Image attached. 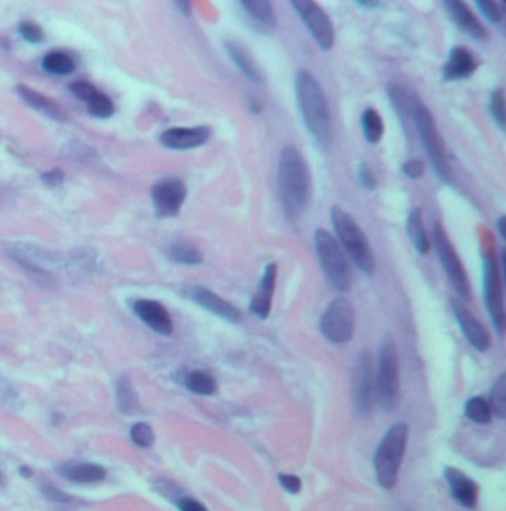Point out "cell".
Wrapping results in <instances>:
<instances>
[{
    "instance_id": "1",
    "label": "cell",
    "mask_w": 506,
    "mask_h": 511,
    "mask_svg": "<svg viewBox=\"0 0 506 511\" xmlns=\"http://www.w3.org/2000/svg\"><path fill=\"white\" fill-rule=\"evenodd\" d=\"M278 189L285 217L296 222L309 204L311 176L305 159L293 146L284 147L279 155Z\"/></svg>"
},
{
    "instance_id": "2",
    "label": "cell",
    "mask_w": 506,
    "mask_h": 511,
    "mask_svg": "<svg viewBox=\"0 0 506 511\" xmlns=\"http://www.w3.org/2000/svg\"><path fill=\"white\" fill-rule=\"evenodd\" d=\"M297 104L303 122L311 136L323 146L333 141V121L325 92L319 80L308 70H300L296 76Z\"/></svg>"
},
{
    "instance_id": "3",
    "label": "cell",
    "mask_w": 506,
    "mask_h": 511,
    "mask_svg": "<svg viewBox=\"0 0 506 511\" xmlns=\"http://www.w3.org/2000/svg\"><path fill=\"white\" fill-rule=\"evenodd\" d=\"M410 125H413L416 136L421 147L425 149V154L431 162L435 174L440 177L443 183L453 185L454 174H453L448 152L446 149V143L440 134V131L436 128L432 113L420 98L414 103Z\"/></svg>"
},
{
    "instance_id": "4",
    "label": "cell",
    "mask_w": 506,
    "mask_h": 511,
    "mask_svg": "<svg viewBox=\"0 0 506 511\" xmlns=\"http://www.w3.org/2000/svg\"><path fill=\"white\" fill-rule=\"evenodd\" d=\"M331 222L337 235V242H340L348 257L352 260L362 274L371 275L376 267L373 250L370 241L361 226L357 223L350 214L340 205H333Z\"/></svg>"
},
{
    "instance_id": "5",
    "label": "cell",
    "mask_w": 506,
    "mask_h": 511,
    "mask_svg": "<svg viewBox=\"0 0 506 511\" xmlns=\"http://www.w3.org/2000/svg\"><path fill=\"white\" fill-rule=\"evenodd\" d=\"M409 426L404 422L392 425L380 440L375 453V473L379 485L391 490L395 488L399 468L406 453Z\"/></svg>"
},
{
    "instance_id": "6",
    "label": "cell",
    "mask_w": 506,
    "mask_h": 511,
    "mask_svg": "<svg viewBox=\"0 0 506 511\" xmlns=\"http://www.w3.org/2000/svg\"><path fill=\"white\" fill-rule=\"evenodd\" d=\"M313 242L327 283L335 291L349 290L352 284V271L340 244L324 229L315 230Z\"/></svg>"
},
{
    "instance_id": "7",
    "label": "cell",
    "mask_w": 506,
    "mask_h": 511,
    "mask_svg": "<svg viewBox=\"0 0 506 511\" xmlns=\"http://www.w3.org/2000/svg\"><path fill=\"white\" fill-rule=\"evenodd\" d=\"M376 399L384 410H391L399 400V358L397 345L391 336H384L379 346L377 369L375 372Z\"/></svg>"
},
{
    "instance_id": "8",
    "label": "cell",
    "mask_w": 506,
    "mask_h": 511,
    "mask_svg": "<svg viewBox=\"0 0 506 511\" xmlns=\"http://www.w3.org/2000/svg\"><path fill=\"white\" fill-rule=\"evenodd\" d=\"M434 244L438 259L441 262V267L448 278V281L459 296L458 299H461L462 302H468L470 299V284L468 274L463 268L461 257L458 256L456 250H454L444 226L440 222L434 223Z\"/></svg>"
},
{
    "instance_id": "9",
    "label": "cell",
    "mask_w": 506,
    "mask_h": 511,
    "mask_svg": "<svg viewBox=\"0 0 506 511\" xmlns=\"http://www.w3.org/2000/svg\"><path fill=\"white\" fill-rule=\"evenodd\" d=\"M321 333L333 343H348L355 333V308L348 298L334 299L319 321Z\"/></svg>"
},
{
    "instance_id": "10",
    "label": "cell",
    "mask_w": 506,
    "mask_h": 511,
    "mask_svg": "<svg viewBox=\"0 0 506 511\" xmlns=\"http://www.w3.org/2000/svg\"><path fill=\"white\" fill-rule=\"evenodd\" d=\"M484 301L495 330L499 336H502L505 332L502 272L496 256L492 252H485L484 254Z\"/></svg>"
},
{
    "instance_id": "11",
    "label": "cell",
    "mask_w": 506,
    "mask_h": 511,
    "mask_svg": "<svg viewBox=\"0 0 506 511\" xmlns=\"http://www.w3.org/2000/svg\"><path fill=\"white\" fill-rule=\"evenodd\" d=\"M291 6L308 27L318 46L323 51H330L334 45V27L325 11L312 0H293Z\"/></svg>"
},
{
    "instance_id": "12",
    "label": "cell",
    "mask_w": 506,
    "mask_h": 511,
    "mask_svg": "<svg viewBox=\"0 0 506 511\" xmlns=\"http://www.w3.org/2000/svg\"><path fill=\"white\" fill-rule=\"evenodd\" d=\"M352 395L357 410L362 415H367L373 409L376 400V385H375V365L373 357L368 351H362L353 367L352 376Z\"/></svg>"
},
{
    "instance_id": "13",
    "label": "cell",
    "mask_w": 506,
    "mask_h": 511,
    "mask_svg": "<svg viewBox=\"0 0 506 511\" xmlns=\"http://www.w3.org/2000/svg\"><path fill=\"white\" fill-rule=\"evenodd\" d=\"M188 188L181 178L166 177L151 189V200L159 217H174L184 204Z\"/></svg>"
},
{
    "instance_id": "14",
    "label": "cell",
    "mask_w": 506,
    "mask_h": 511,
    "mask_svg": "<svg viewBox=\"0 0 506 511\" xmlns=\"http://www.w3.org/2000/svg\"><path fill=\"white\" fill-rule=\"evenodd\" d=\"M450 308L453 311V316L456 318L462 333L465 335L466 340L472 348H475L478 353H485L492 345V338L487 328L480 323V320L472 314L468 306L458 298L450 299Z\"/></svg>"
},
{
    "instance_id": "15",
    "label": "cell",
    "mask_w": 506,
    "mask_h": 511,
    "mask_svg": "<svg viewBox=\"0 0 506 511\" xmlns=\"http://www.w3.org/2000/svg\"><path fill=\"white\" fill-rule=\"evenodd\" d=\"M211 137V128L205 125L199 127H177L162 133L161 144L173 151H189L205 144Z\"/></svg>"
},
{
    "instance_id": "16",
    "label": "cell",
    "mask_w": 506,
    "mask_h": 511,
    "mask_svg": "<svg viewBox=\"0 0 506 511\" xmlns=\"http://www.w3.org/2000/svg\"><path fill=\"white\" fill-rule=\"evenodd\" d=\"M189 296L196 305L229 323L238 324L242 320V316L238 308H235L232 303H229L227 301H225L223 298H220V296L215 294L207 287L195 286L190 289Z\"/></svg>"
},
{
    "instance_id": "17",
    "label": "cell",
    "mask_w": 506,
    "mask_h": 511,
    "mask_svg": "<svg viewBox=\"0 0 506 511\" xmlns=\"http://www.w3.org/2000/svg\"><path fill=\"white\" fill-rule=\"evenodd\" d=\"M443 5L448 12L451 21L456 24V27L463 31L466 36L478 42L488 39L487 28L481 24V21L466 4L459 2V0H444Z\"/></svg>"
},
{
    "instance_id": "18",
    "label": "cell",
    "mask_w": 506,
    "mask_h": 511,
    "mask_svg": "<svg viewBox=\"0 0 506 511\" xmlns=\"http://www.w3.org/2000/svg\"><path fill=\"white\" fill-rule=\"evenodd\" d=\"M276 276H278L276 263H269V265H266L264 268L260 284L249 302V312L260 320H266L269 316H271Z\"/></svg>"
},
{
    "instance_id": "19",
    "label": "cell",
    "mask_w": 506,
    "mask_h": 511,
    "mask_svg": "<svg viewBox=\"0 0 506 511\" xmlns=\"http://www.w3.org/2000/svg\"><path fill=\"white\" fill-rule=\"evenodd\" d=\"M132 309L136 316L154 332L162 336H170L173 333L171 316L162 303L150 299H140L134 302Z\"/></svg>"
},
{
    "instance_id": "20",
    "label": "cell",
    "mask_w": 506,
    "mask_h": 511,
    "mask_svg": "<svg viewBox=\"0 0 506 511\" xmlns=\"http://www.w3.org/2000/svg\"><path fill=\"white\" fill-rule=\"evenodd\" d=\"M478 69V61L465 46H453L447 61L443 65V79L446 82L468 79Z\"/></svg>"
},
{
    "instance_id": "21",
    "label": "cell",
    "mask_w": 506,
    "mask_h": 511,
    "mask_svg": "<svg viewBox=\"0 0 506 511\" xmlns=\"http://www.w3.org/2000/svg\"><path fill=\"white\" fill-rule=\"evenodd\" d=\"M444 479L448 485L451 497L465 508H474L478 501V486L463 471L447 467L444 470Z\"/></svg>"
},
{
    "instance_id": "22",
    "label": "cell",
    "mask_w": 506,
    "mask_h": 511,
    "mask_svg": "<svg viewBox=\"0 0 506 511\" xmlns=\"http://www.w3.org/2000/svg\"><path fill=\"white\" fill-rule=\"evenodd\" d=\"M223 45H225V49H226L229 58L232 60V63L239 69V72L248 80L254 82V84H263L264 82L263 72L259 68V64L254 60V57L249 54V51L245 46H242L241 43L235 42V41H226Z\"/></svg>"
},
{
    "instance_id": "23",
    "label": "cell",
    "mask_w": 506,
    "mask_h": 511,
    "mask_svg": "<svg viewBox=\"0 0 506 511\" xmlns=\"http://www.w3.org/2000/svg\"><path fill=\"white\" fill-rule=\"evenodd\" d=\"M239 8L260 31H272L276 28L278 20L271 2H264V0H239Z\"/></svg>"
},
{
    "instance_id": "24",
    "label": "cell",
    "mask_w": 506,
    "mask_h": 511,
    "mask_svg": "<svg viewBox=\"0 0 506 511\" xmlns=\"http://www.w3.org/2000/svg\"><path fill=\"white\" fill-rule=\"evenodd\" d=\"M16 91H18L20 97L23 98V100L35 110L46 114V117L53 118L55 121H65L67 119V114L64 112V109L54 100H50V98H48L46 95L31 90L26 85H20L18 88H16Z\"/></svg>"
},
{
    "instance_id": "25",
    "label": "cell",
    "mask_w": 506,
    "mask_h": 511,
    "mask_svg": "<svg viewBox=\"0 0 506 511\" xmlns=\"http://www.w3.org/2000/svg\"><path fill=\"white\" fill-rule=\"evenodd\" d=\"M60 471L67 480L75 483H97L104 480L106 477V470L103 467L88 463L65 464Z\"/></svg>"
},
{
    "instance_id": "26",
    "label": "cell",
    "mask_w": 506,
    "mask_h": 511,
    "mask_svg": "<svg viewBox=\"0 0 506 511\" xmlns=\"http://www.w3.org/2000/svg\"><path fill=\"white\" fill-rule=\"evenodd\" d=\"M406 230H407V235H409L410 241L416 247V250L420 254H426L431 249V241H429L428 234L425 230L424 213H421V208L416 207L409 213L407 222H406Z\"/></svg>"
},
{
    "instance_id": "27",
    "label": "cell",
    "mask_w": 506,
    "mask_h": 511,
    "mask_svg": "<svg viewBox=\"0 0 506 511\" xmlns=\"http://www.w3.org/2000/svg\"><path fill=\"white\" fill-rule=\"evenodd\" d=\"M116 395L117 406L125 415H137L140 412L139 395L134 388L131 379L128 376H122L116 384Z\"/></svg>"
},
{
    "instance_id": "28",
    "label": "cell",
    "mask_w": 506,
    "mask_h": 511,
    "mask_svg": "<svg viewBox=\"0 0 506 511\" xmlns=\"http://www.w3.org/2000/svg\"><path fill=\"white\" fill-rule=\"evenodd\" d=\"M361 129H362L364 139L368 143L376 144L382 140L383 133H384V125H383V119L380 117V113L376 109L367 107L361 113Z\"/></svg>"
},
{
    "instance_id": "29",
    "label": "cell",
    "mask_w": 506,
    "mask_h": 511,
    "mask_svg": "<svg viewBox=\"0 0 506 511\" xmlns=\"http://www.w3.org/2000/svg\"><path fill=\"white\" fill-rule=\"evenodd\" d=\"M168 257L176 263H181V265H200L204 262V256H202L198 247L184 241L171 244L170 250H168Z\"/></svg>"
},
{
    "instance_id": "30",
    "label": "cell",
    "mask_w": 506,
    "mask_h": 511,
    "mask_svg": "<svg viewBox=\"0 0 506 511\" xmlns=\"http://www.w3.org/2000/svg\"><path fill=\"white\" fill-rule=\"evenodd\" d=\"M184 385L195 394L212 395L217 391V381L214 376L204 370H193L184 379Z\"/></svg>"
},
{
    "instance_id": "31",
    "label": "cell",
    "mask_w": 506,
    "mask_h": 511,
    "mask_svg": "<svg viewBox=\"0 0 506 511\" xmlns=\"http://www.w3.org/2000/svg\"><path fill=\"white\" fill-rule=\"evenodd\" d=\"M42 68L50 75L65 76L75 70V61L64 53H49L42 60Z\"/></svg>"
},
{
    "instance_id": "32",
    "label": "cell",
    "mask_w": 506,
    "mask_h": 511,
    "mask_svg": "<svg viewBox=\"0 0 506 511\" xmlns=\"http://www.w3.org/2000/svg\"><path fill=\"white\" fill-rule=\"evenodd\" d=\"M465 415L472 422L485 425V424H490L493 412L490 409V404H488L484 399L472 397L465 404Z\"/></svg>"
},
{
    "instance_id": "33",
    "label": "cell",
    "mask_w": 506,
    "mask_h": 511,
    "mask_svg": "<svg viewBox=\"0 0 506 511\" xmlns=\"http://www.w3.org/2000/svg\"><path fill=\"white\" fill-rule=\"evenodd\" d=\"M490 409L499 419L506 418V376L500 375L490 392Z\"/></svg>"
},
{
    "instance_id": "34",
    "label": "cell",
    "mask_w": 506,
    "mask_h": 511,
    "mask_svg": "<svg viewBox=\"0 0 506 511\" xmlns=\"http://www.w3.org/2000/svg\"><path fill=\"white\" fill-rule=\"evenodd\" d=\"M87 104H88V112H90V114H92L94 118L106 119V118H110L112 114L114 113V104H113V102L110 100V98H109L106 94L99 92L98 90L95 91V94L87 102Z\"/></svg>"
},
{
    "instance_id": "35",
    "label": "cell",
    "mask_w": 506,
    "mask_h": 511,
    "mask_svg": "<svg viewBox=\"0 0 506 511\" xmlns=\"http://www.w3.org/2000/svg\"><path fill=\"white\" fill-rule=\"evenodd\" d=\"M488 110H490L495 124L503 133L506 127V118H505V92L502 88L492 91L490 100H488Z\"/></svg>"
},
{
    "instance_id": "36",
    "label": "cell",
    "mask_w": 506,
    "mask_h": 511,
    "mask_svg": "<svg viewBox=\"0 0 506 511\" xmlns=\"http://www.w3.org/2000/svg\"><path fill=\"white\" fill-rule=\"evenodd\" d=\"M131 439L140 448H150L155 441L154 430L144 422H139L131 428Z\"/></svg>"
},
{
    "instance_id": "37",
    "label": "cell",
    "mask_w": 506,
    "mask_h": 511,
    "mask_svg": "<svg viewBox=\"0 0 506 511\" xmlns=\"http://www.w3.org/2000/svg\"><path fill=\"white\" fill-rule=\"evenodd\" d=\"M475 6L484 18H487L490 23L499 24L503 21V11L500 5L495 2H488V0H475Z\"/></svg>"
},
{
    "instance_id": "38",
    "label": "cell",
    "mask_w": 506,
    "mask_h": 511,
    "mask_svg": "<svg viewBox=\"0 0 506 511\" xmlns=\"http://www.w3.org/2000/svg\"><path fill=\"white\" fill-rule=\"evenodd\" d=\"M20 33L21 36L30 42V43H41L45 38L43 30L39 27V24L33 21H24L20 24Z\"/></svg>"
},
{
    "instance_id": "39",
    "label": "cell",
    "mask_w": 506,
    "mask_h": 511,
    "mask_svg": "<svg viewBox=\"0 0 506 511\" xmlns=\"http://www.w3.org/2000/svg\"><path fill=\"white\" fill-rule=\"evenodd\" d=\"M358 180L364 189L367 190H375L377 186V178L376 174L371 170L367 162H361L358 166Z\"/></svg>"
},
{
    "instance_id": "40",
    "label": "cell",
    "mask_w": 506,
    "mask_h": 511,
    "mask_svg": "<svg viewBox=\"0 0 506 511\" xmlns=\"http://www.w3.org/2000/svg\"><path fill=\"white\" fill-rule=\"evenodd\" d=\"M401 171H402V174L406 176V177H409V178H411V180H417V178H420L421 176H424V173H425L424 161L416 159V158L407 159V161L404 162L402 166H401Z\"/></svg>"
},
{
    "instance_id": "41",
    "label": "cell",
    "mask_w": 506,
    "mask_h": 511,
    "mask_svg": "<svg viewBox=\"0 0 506 511\" xmlns=\"http://www.w3.org/2000/svg\"><path fill=\"white\" fill-rule=\"evenodd\" d=\"M278 480H279L281 486H282L286 492L291 493V495H297V493L301 490V480L298 479L297 475H294V474H285V473H282V474L278 475Z\"/></svg>"
},
{
    "instance_id": "42",
    "label": "cell",
    "mask_w": 506,
    "mask_h": 511,
    "mask_svg": "<svg viewBox=\"0 0 506 511\" xmlns=\"http://www.w3.org/2000/svg\"><path fill=\"white\" fill-rule=\"evenodd\" d=\"M70 91L79 98V100L88 102L97 90L90 84V82H75V84L70 85Z\"/></svg>"
},
{
    "instance_id": "43",
    "label": "cell",
    "mask_w": 506,
    "mask_h": 511,
    "mask_svg": "<svg viewBox=\"0 0 506 511\" xmlns=\"http://www.w3.org/2000/svg\"><path fill=\"white\" fill-rule=\"evenodd\" d=\"M42 492L45 493V495H46L50 501L58 502V504H67V502L72 501V497H69V495H67V493L61 492L60 489H57V488L53 486V485H43Z\"/></svg>"
},
{
    "instance_id": "44",
    "label": "cell",
    "mask_w": 506,
    "mask_h": 511,
    "mask_svg": "<svg viewBox=\"0 0 506 511\" xmlns=\"http://www.w3.org/2000/svg\"><path fill=\"white\" fill-rule=\"evenodd\" d=\"M180 511H208L204 504H200L195 498L190 497H183L177 502Z\"/></svg>"
},
{
    "instance_id": "45",
    "label": "cell",
    "mask_w": 506,
    "mask_h": 511,
    "mask_svg": "<svg viewBox=\"0 0 506 511\" xmlns=\"http://www.w3.org/2000/svg\"><path fill=\"white\" fill-rule=\"evenodd\" d=\"M63 180H64V174L58 168H54L42 174V181L48 186H60L63 183Z\"/></svg>"
},
{
    "instance_id": "46",
    "label": "cell",
    "mask_w": 506,
    "mask_h": 511,
    "mask_svg": "<svg viewBox=\"0 0 506 511\" xmlns=\"http://www.w3.org/2000/svg\"><path fill=\"white\" fill-rule=\"evenodd\" d=\"M355 5H358L364 9H375V8L380 6V2H377V0H355Z\"/></svg>"
},
{
    "instance_id": "47",
    "label": "cell",
    "mask_w": 506,
    "mask_h": 511,
    "mask_svg": "<svg viewBox=\"0 0 506 511\" xmlns=\"http://www.w3.org/2000/svg\"><path fill=\"white\" fill-rule=\"evenodd\" d=\"M497 230L500 234V238L505 240L506 238V217L502 216L499 220H497Z\"/></svg>"
},
{
    "instance_id": "48",
    "label": "cell",
    "mask_w": 506,
    "mask_h": 511,
    "mask_svg": "<svg viewBox=\"0 0 506 511\" xmlns=\"http://www.w3.org/2000/svg\"><path fill=\"white\" fill-rule=\"evenodd\" d=\"M177 6H178L185 15H189V12H190V4H189V2H177Z\"/></svg>"
},
{
    "instance_id": "49",
    "label": "cell",
    "mask_w": 506,
    "mask_h": 511,
    "mask_svg": "<svg viewBox=\"0 0 506 511\" xmlns=\"http://www.w3.org/2000/svg\"><path fill=\"white\" fill-rule=\"evenodd\" d=\"M20 473H21V475H23V477H30V475H31V471H30V468H28V467H21Z\"/></svg>"
},
{
    "instance_id": "50",
    "label": "cell",
    "mask_w": 506,
    "mask_h": 511,
    "mask_svg": "<svg viewBox=\"0 0 506 511\" xmlns=\"http://www.w3.org/2000/svg\"><path fill=\"white\" fill-rule=\"evenodd\" d=\"M2 485H5V477H4L2 473H0V486H2Z\"/></svg>"
}]
</instances>
